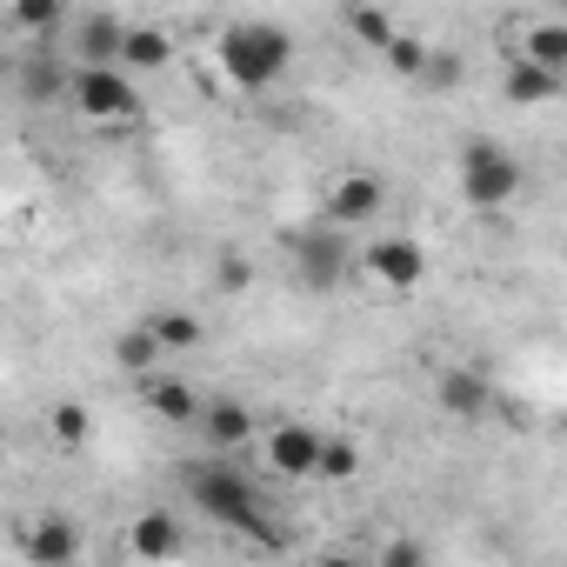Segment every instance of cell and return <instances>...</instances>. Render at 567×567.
Segmentation results:
<instances>
[{"instance_id": "277c9868", "label": "cell", "mask_w": 567, "mask_h": 567, "mask_svg": "<svg viewBox=\"0 0 567 567\" xmlns=\"http://www.w3.org/2000/svg\"><path fill=\"white\" fill-rule=\"evenodd\" d=\"M288 254H295V274L308 280V288H341V280L354 274V240L348 227H328V220H308L288 234Z\"/></svg>"}, {"instance_id": "5b68a950", "label": "cell", "mask_w": 567, "mask_h": 567, "mask_svg": "<svg viewBox=\"0 0 567 567\" xmlns=\"http://www.w3.org/2000/svg\"><path fill=\"white\" fill-rule=\"evenodd\" d=\"M68 94L87 121H134L141 114V87L121 74V68H74L68 74Z\"/></svg>"}, {"instance_id": "d4e9b609", "label": "cell", "mask_w": 567, "mask_h": 567, "mask_svg": "<svg viewBox=\"0 0 567 567\" xmlns=\"http://www.w3.org/2000/svg\"><path fill=\"white\" fill-rule=\"evenodd\" d=\"M381 567H427V540L421 534H394L381 547Z\"/></svg>"}, {"instance_id": "52a82bcc", "label": "cell", "mask_w": 567, "mask_h": 567, "mask_svg": "<svg viewBox=\"0 0 567 567\" xmlns=\"http://www.w3.org/2000/svg\"><path fill=\"white\" fill-rule=\"evenodd\" d=\"M21 554L34 567H74L81 560V520L74 514H34L21 527Z\"/></svg>"}, {"instance_id": "ffe728a7", "label": "cell", "mask_w": 567, "mask_h": 567, "mask_svg": "<svg viewBox=\"0 0 567 567\" xmlns=\"http://www.w3.org/2000/svg\"><path fill=\"white\" fill-rule=\"evenodd\" d=\"M48 434H54V447H87V434H94V414H87V401H54V414H48Z\"/></svg>"}, {"instance_id": "9c48e42d", "label": "cell", "mask_w": 567, "mask_h": 567, "mask_svg": "<svg viewBox=\"0 0 567 567\" xmlns=\"http://www.w3.org/2000/svg\"><path fill=\"white\" fill-rule=\"evenodd\" d=\"M381 207H388V187H381L374 174H341L321 220H328V227H361V220H374Z\"/></svg>"}, {"instance_id": "7a4b0ae2", "label": "cell", "mask_w": 567, "mask_h": 567, "mask_svg": "<svg viewBox=\"0 0 567 567\" xmlns=\"http://www.w3.org/2000/svg\"><path fill=\"white\" fill-rule=\"evenodd\" d=\"M187 481V494H194V507L207 514V520H220V527H247L254 514H260V487L240 474V467H220V461H200V467H187L181 474Z\"/></svg>"}, {"instance_id": "603a6c76", "label": "cell", "mask_w": 567, "mask_h": 567, "mask_svg": "<svg viewBox=\"0 0 567 567\" xmlns=\"http://www.w3.org/2000/svg\"><path fill=\"white\" fill-rule=\"evenodd\" d=\"M348 34H354V41H368V48H388L401 28H394L381 8H354V14H348Z\"/></svg>"}, {"instance_id": "5bb4252c", "label": "cell", "mask_w": 567, "mask_h": 567, "mask_svg": "<svg viewBox=\"0 0 567 567\" xmlns=\"http://www.w3.org/2000/svg\"><path fill=\"white\" fill-rule=\"evenodd\" d=\"M514 61H527V68H540V74L567 81V21H534Z\"/></svg>"}, {"instance_id": "2e32d148", "label": "cell", "mask_w": 567, "mask_h": 567, "mask_svg": "<svg viewBox=\"0 0 567 567\" xmlns=\"http://www.w3.org/2000/svg\"><path fill=\"white\" fill-rule=\"evenodd\" d=\"M174 61V41L161 34V28H127L121 34V74L134 81V74H161Z\"/></svg>"}, {"instance_id": "30bf717a", "label": "cell", "mask_w": 567, "mask_h": 567, "mask_svg": "<svg viewBox=\"0 0 567 567\" xmlns=\"http://www.w3.org/2000/svg\"><path fill=\"white\" fill-rule=\"evenodd\" d=\"M434 401H441V414H454V421H481L487 401H494V388H487L481 368H447V374L434 381Z\"/></svg>"}, {"instance_id": "ac0fdd59", "label": "cell", "mask_w": 567, "mask_h": 567, "mask_svg": "<svg viewBox=\"0 0 567 567\" xmlns=\"http://www.w3.org/2000/svg\"><path fill=\"white\" fill-rule=\"evenodd\" d=\"M114 368L121 374H134V381H154V368H161V348H154V334L134 321L121 341H114Z\"/></svg>"}, {"instance_id": "8fae6325", "label": "cell", "mask_w": 567, "mask_h": 567, "mask_svg": "<svg viewBox=\"0 0 567 567\" xmlns=\"http://www.w3.org/2000/svg\"><path fill=\"white\" fill-rule=\"evenodd\" d=\"M181 540H187V527H181L167 507H147V514L127 520V547H134V560H174Z\"/></svg>"}, {"instance_id": "44dd1931", "label": "cell", "mask_w": 567, "mask_h": 567, "mask_svg": "<svg viewBox=\"0 0 567 567\" xmlns=\"http://www.w3.org/2000/svg\"><path fill=\"white\" fill-rule=\"evenodd\" d=\"M361 474V447L348 434H321V461H315V481H354Z\"/></svg>"}, {"instance_id": "4fadbf2b", "label": "cell", "mask_w": 567, "mask_h": 567, "mask_svg": "<svg viewBox=\"0 0 567 567\" xmlns=\"http://www.w3.org/2000/svg\"><path fill=\"white\" fill-rule=\"evenodd\" d=\"M220 454H234V447H247V434H254V414H247V401H200V421H194Z\"/></svg>"}, {"instance_id": "6da1fadb", "label": "cell", "mask_w": 567, "mask_h": 567, "mask_svg": "<svg viewBox=\"0 0 567 567\" xmlns=\"http://www.w3.org/2000/svg\"><path fill=\"white\" fill-rule=\"evenodd\" d=\"M288 61H295V34L274 28V21H234V28L220 34V74H227L240 94L274 87L280 74H288Z\"/></svg>"}, {"instance_id": "3957f363", "label": "cell", "mask_w": 567, "mask_h": 567, "mask_svg": "<svg viewBox=\"0 0 567 567\" xmlns=\"http://www.w3.org/2000/svg\"><path fill=\"white\" fill-rule=\"evenodd\" d=\"M514 194H520V161H514L501 141H467V147H461V200L481 207V214H494V207H507Z\"/></svg>"}, {"instance_id": "cb8c5ba5", "label": "cell", "mask_w": 567, "mask_h": 567, "mask_svg": "<svg viewBox=\"0 0 567 567\" xmlns=\"http://www.w3.org/2000/svg\"><path fill=\"white\" fill-rule=\"evenodd\" d=\"M381 54H388V68H394V74H427V48H421L414 34H394Z\"/></svg>"}, {"instance_id": "ba28073f", "label": "cell", "mask_w": 567, "mask_h": 567, "mask_svg": "<svg viewBox=\"0 0 567 567\" xmlns=\"http://www.w3.org/2000/svg\"><path fill=\"white\" fill-rule=\"evenodd\" d=\"M315 461H321V427L288 421V427L267 434V467H274L280 481H315Z\"/></svg>"}, {"instance_id": "4316f807", "label": "cell", "mask_w": 567, "mask_h": 567, "mask_svg": "<svg viewBox=\"0 0 567 567\" xmlns=\"http://www.w3.org/2000/svg\"><path fill=\"white\" fill-rule=\"evenodd\" d=\"M214 280H220L227 295H240V288H254V267H247L240 254H220V274H214Z\"/></svg>"}, {"instance_id": "7402d4cb", "label": "cell", "mask_w": 567, "mask_h": 567, "mask_svg": "<svg viewBox=\"0 0 567 567\" xmlns=\"http://www.w3.org/2000/svg\"><path fill=\"white\" fill-rule=\"evenodd\" d=\"M21 87H28V101H61V94H68V74H61L54 54H34V61L21 68Z\"/></svg>"}, {"instance_id": "8992f818", "label": "cell", "mask_w": 567, "mask_h": 567, "mask_svg": "<svg viewBox=\"0 0 567 567\" xmlns=\"http://www.w3.org/2000/svg\"><path fill=\"white\" fill-rule=\"evenodd\" d=\"M361 267L381 280V288L408 295V288H421V274H427V247L408 240V234H388V240H374V247L361 254Z\"/></svg>"}, {"instance_id": "7c38bea8", "label": "cell", "mask_w": 567, "mask_h": 567, "mask_svg": "<svg viewBox=\"0 0 567 567\" xmlns=\"http://www.w3.org/2000/svg\"><path fill=\"white\" fill-rule=\"evenodd\" d=\"M141 388H147V414H154V421H167V427H194V421H200V394H194L187 381L154 374V381H141Z\"/></svg>"}, {"instance_id": "9a60e30c", "label": "cell", "mask_w": 567, "mask_h": 567, "mask_svg": "<svg viewBox=\"0 0 567 567\" xmlns=\"http://www.w3.org/2000/svg\"><path fill=\"white\" fill-rule=\"evenodd\" d=\"M121 34H127V21H114V14H87L81 34H74L81 68H121Z\"/></svg>"}, {"instance_id": "d6986e66", "label": "cell", "mask_w": 567, "mask_h": 567, "mask_svg": "<svg viewBox=\"0 0 567 567\" xmlns=\"http://www.w3.org/2000/svg\"><path fill=\"white\" fill-rule=\"evenodd\" d=\"M560 87H567V81H554V74H540V68H527V61L507 68V101H514V107H547Z\"/></svg>"}, {"instance_id": "83f0119b", "label": "cell", "mask_w": 567, "mask_h": 567, "mask_svg": "<svg viewBox=\"0 0 567 567\" xmlns=\"http://www.w3.org/2000/svg\"><path fill=\"white\" fill-rule=\"evenodd\" d=\"M315 567H361L354 554H328V560H315Z\"/></svg>"}, {"instance_id": "e0dca14e", "label": "cell", "mask_w": 567, "mask_h": 567, "mask_svg": "<svg viewBox=\"0 0 567 567\" xmlns=\"http://www.w3.org/2000/svg\"><path fill=\"white\" fill-rule=\"evenodd\" d=\"M141 328L154 334V348H161V354H194V348L207 341V328H200L187 308H161V315H147Z\"/></svg>"}, {"instance_id": "484cf974", "label": "cell", "mask_w": 567, "mask_h": 567, "mask_svg": "<svg viewBox=\"0 0 567 567\" xmlns=\"http://www.w3.org/2000/svg\"><path fill=\"white\" fill-rule=\"evenodd\" d=\"M54 21H61L54 0H21V8H14V28H21V34H48Z\"/></svg>"}]
</instances>
